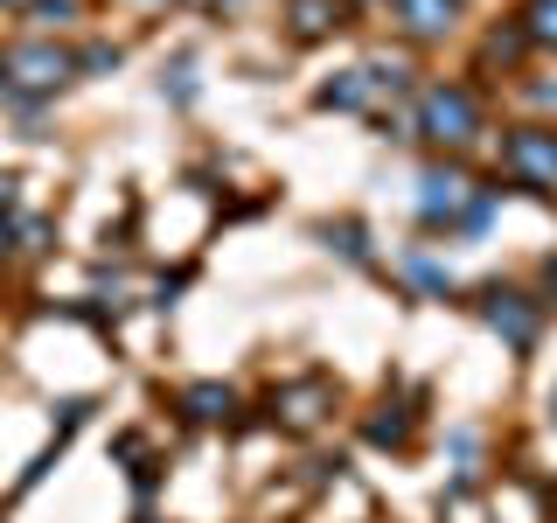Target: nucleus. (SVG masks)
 <instances>
[{
    "label": "nucleus",
    "mask_w": 557,
    "mask_h": 523,
    "mask_svg": "<svg viewBox=\"0 0 557 523\" xmlns=\"http://www.w3.org/2000/svg\"><path fill=\"white\" fill-rule=\"evenodd\" d=\"M77 70L84 63L70 57L57 35H14V42L0 49V84H8L14 98H57Z\"/></svg>",
    "instance_id": "nucleus-1"
},
{
    "label": "nucleus",
    "mask_w": 557,
    "mask_h": 523,
    "mask_svg": "<svg viewBox=\"0 0 557 523\" xmlns=\"http://www.w3.org/2000/svg\"><path fill=\"white\" fill-rule=\"evenodd\" d=\"M418 133L440 139V147H467V139L481 133V98L467 92V84H425L418 92Z\"/></svg>",
    "instance_id": "nucleus-2"
},
{
    "label": "nucleus",
    "mask_w": 557,
    "mask_h": 523,
    "mask_svg": "<svg viewBox=\"0 0 557 523\" xmlns=\"http://www.w3.org/2000/svg\"><path fill=\"white\" fill-rule=\"evenodd\" d=\"M418 209H425V223H487L495 196L474 188L460 168H432L425 182H418Z\"/></svg>",
    "instance_id": "nucleus-3"
},
{
    "label": "nucleus",
    "mask_w": 557,
    "mask_h": 523,
    "mask_svg": "<svg viewBox=\"0 0 557 523\" xmlns=\"http://www.w3.org/2000/svg\"><path fill=\"white\" fill-rule=\"evenodd\" d=\"M502 168H509L516 182H530V188H557V133L516 126L509 139H502Z\"/></svg>",
    "instance_id": "nucleus-4"
},
{
    "label": "nucleus",
    "mask_w": 557,
    "mask_h": 523,
    "mask_svg": "<svg viewBox=\"0 0 557 523\" xmlns=\"http://www.w3.org/2000/svg\"><path fill=\"white\" fill-rule=\"evenodd\" d=\"M272 412L286 418L293 433H307V426H321V418L335 412V384H327V377H300V384H286V391H272Z\"/></svg>",
    "instance_id": "nucleus-5"
},
{
    "label": "nucleus",
    "mask_w": 557,
    "mask_h": 523,
    "mask_svg": "<svg viewBox=\"0 0 557 523\" xmlns=\"http://www.w3.org/2000/svg\"><path fill=\"white\" fill-rule=\"evenodd\" d=\"M481 314H487V328H502V336H509V349H530L536 342V307L522 301V293H487L481 301Z\"/></svg>",
    "instance_id": "nucleus-6"
},
{
    "label": "nucleus",
    "mask_w": 557,
    "mask_h": 523,
    "mask_svg": "<svg viewBox=\"0 0 557 523\" xmlns=\"http://www.w3.org/2000/svg\"><path fill=\"white\" fill-rule=\"evenodd\" d=\"M348 14H356V0H286V22L300 42H321V35L348 28Z\"/></svg>",
    "instance_id": "nucleus-7"
},
{
    "label": "nucleus",
    "mask_w": 557,
    "mask_h": 523,
    "mask_svg": "<svg viewBox=\"0 0 557 523\" xmlns=\"http://www.w3.org/2000/svg\"><path fill=\"white\" fill-rule=\"evenodd\" d=\"M391 8H397V22L411 35H446L460 22V0H391Z\"/></svg>",
    "instance_id": "nucleus-8"
},
{
    "label": "nucleus",
    "mask_w": 557,
    "mask_h": 523,
    "mask_svg": "<svg viewBox=\"0 0 557 523\" xmlns=\"http://www.w3.org/2000/svg\"><path fill=\"white\" fill-rule=\"evenodd\" d=\"M376 92H383V77H376V70H342V77L321 92V105H335V112H362V105H370Z\"/></svg>",
    "instance_id": "nucleus-9"
},
{
    "label": "nucleus",
    "mask_w": 557,
    "mask_h": 523,
    "mask_svg": "<svg viewBox=\"0 0 557 523\" xmlns=\"http://www.w3.org/2000/svg\"><path fill=\"white\" fill-rule=\"evenodd\" d=\"M182 412L209 426V418H231L237 398H231V384H188V391H182Z\"/></svg>",
    "instance_id": "nucleus-10"
},
{
    "label": "nucleus",
    "mask_w": 557,
    "mask_h": 523,
    "mask_svg": "<svg viewBox=\"0 0 557 523\" xmlns=\"http://www.w3.org/2000/svg\"><path fill=\"white\" fill-rule=\"evenodd\" d=\"M516 28H522V42H536V49H557V0H522Z\"/></svg>",
    "instance_id": "nucleus-11"
},
{
    "label": "nucleus",
    "mask_w": 557,
    "mask_h": 523,
    "mask_svg": "<svg viewBox=\"0 0 557 523\" xmlns=\"http://www.w3.org/2000/svg\"><path fill=\"white\" fill-rule=\"evenodd\" d=\"M405 272H411L425 293H453V272H446V266H432L425 252H411V258H405Z\"/></svg>",
    "instance_id": "nucleus-12"
},
{
    "label": "nucleus",
    "mask_w": 557,
    "mask_h": 523,
    "mask_svg": "<svg viewBox=\"0 0 557 523\" xmlns=\"http://www.w3.org/2000/svg\"><path fill=\"white\" fill-rule=\"evenodd\" d=\"M77 8L84 0H28L22 14H35V22H77Z\"/></svg>",
    "instance_id": "nucleus-13"
},
{
    "label": "nucleus",
    "mask_w": 557,
    "mask_h": 523,
    "mask_svg": "<svg viewBox=\"0 0 557 523\" xmlns=\"http://www.w3.org/2000/svg\"><path fill=\"white\" fill-rule=\"evenodd\" d=\"M14 252V231H8V209H0V258Z\"/></svg>",
    "instance_id": "nucleus-14"
},
{
    "label": "nucleus",
    "mask_w": 557,
    "mask_h": 523,
    "mask_svg": "<svg viewBox=\"0 0 557 523\" xmlns=\"http://www.w3.org/2000/svg\"><path fill=\"white\" fill-rule=\"evenodd\" d=\"M550 412H557V391H550Z\"/></svg>",
    "instance_id": "nucleus-15"
}]
</instances>
